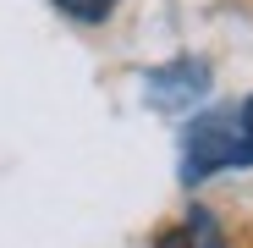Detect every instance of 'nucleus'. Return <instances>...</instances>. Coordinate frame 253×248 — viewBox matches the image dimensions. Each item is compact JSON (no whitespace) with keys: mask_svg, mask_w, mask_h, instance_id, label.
Wrapping results in <instances>:
<instances>
[{"mask_svg":"<svg viewBox=\"0 0 253 248\" xmlns=\"http://www.w3.org/2000/svg\"><path fill=\"white\" fill-rule=\"evenodd\" d=\"M226 165H242V138H237V110H209L187 127V165L182 177L198 182L209 171H226Z\"/></svg>","mask_w":253,"mask_h":248,"instance_id":"1","label":"nucleus"},{"mask_svg":"<svg viewBox=\"0 0 253 248\" xmlns=\"http://www.w3.org/2000/svg\"><path fill=\"white\" fill-rule=\"evenodd\" d=\"M204 89H209V66H204V61H171V66L149 72L154 105H187V99H198Z\"/></svg>","mask_w":253,"mask_h":248,"instance_id":"2","label":"nucleus"},{"mask_svg":"<svg viewBox=\"0 0 253 248\" xmlns=\"http://www.w3.org/2000/svg\"><path fill=\"white\" fill-rule=\"evenodd\" d=\"M154 248H220V226H215V215H209V210H193L182 226H171Z\"/></svg>","mask_w":253,"mask_h":248,"instance_id":"3","label":"nucleus"},{"mask_svg":"<svg viewBox=\"0 0 253 248\" xmlns=\"http://www.w3.org/2000/svg\"><path fill=\"white\" fill-rule=\"evenodd\" d=\"M50 6H55V11H66L72 22H105V17L121 6V0H50Z\"/></svg>","mask_w":253,"mask_h":248,"instance_id":"4","label":"nucleus"},{"mask_svg":"<svg viewBox=\"0 0 253 248\" xmlns=\"http://www.w3.org/2000/svg\"><path fill=\"white\" fill-rule=\"evenodd\" d=\"M237 138H242V165H253V94L237 110Z\"/></svg>","mask_w":253,"mask_h":248,"instance_id":"5","label":"nucleus"}]
</instances>
